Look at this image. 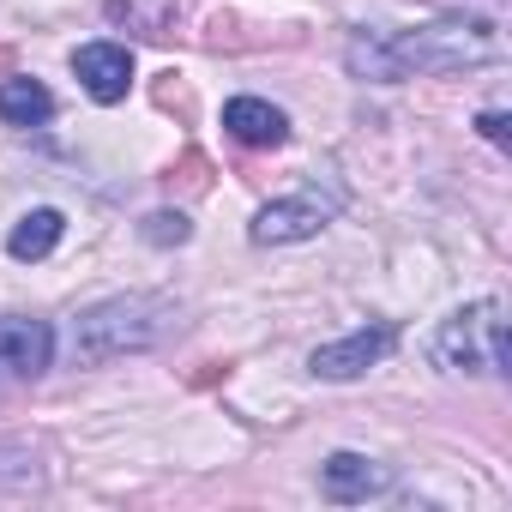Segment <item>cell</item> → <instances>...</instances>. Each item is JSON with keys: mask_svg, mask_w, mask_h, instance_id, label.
Returning <instances> with one entry per match:
<instances>
[{"mask_svg": "<svg viewBox=\"0 0 512 512\" xmlns=\"http://www.w3.org/2000/svg\"><path fill=\"white\" fill-rule=\"evenodd\" d=\"M494 61V25L488 19H434L422 31H398V37H350L344 49V67L356 79H374V85H398V79H416V73H464V67H482Z\"/></svg>", "mask_w": 512, "mask_h": 512, "instance_id": "obj_1", "label": "cell"}, {"mask_svg": "<svg viewBox=\"0 0 512 512\" xmlns=\"http://www.w3.org/2000/svg\"><path fill=\"white\" fill-rule=\"evenodd\" d=\"M181 308L169 296H151V290H133V296H109L97 308H85L73 320V362L79 368H103L115 356H139V350H157L169 332H175Z\"/></svg>", "mask_w": 512, "mask_h": 512, "instance_id": "obj_2", "label": "cell"}, {"mask_svg": "<svg viewBox=\"0 0 512 512\" xmlns=\"http://www.w3.org/2000/svg\"><path fill=\"white\" fill-rule=\"evenodd\" d=\"M428 362L446 374H500L506 368V308L470 302L428 338Z\"/></svg>", "mask_w": 512, "mask_h": 512, "instance_id": "obj_3", "label": "cell"}, {"mask_svg": "<svg viewBox=\"0 0 512 512\" xmlns=\"http://www.w3.org/2000/svg\"><path fill=\"white\" fill-rule=\"evenodd\" d=\"M332 199H320V193H290V199H272V205H260V217H253V241L260 247H284V241H308V235H320L326 223H332Z\"/></svg>", "mask_w": 512, "mask_h": 512, "instance_id": "obj_4", "label": "cell"}, {"mask_svg": "<svg viewBox=\"0 0 512 512\" xmlns=\"http://www.w3.org/2000/svg\"><path fill=\"white\" fill-rule=\"evenodd\" d=\"M398 344V332L380 320V326H356L350 338H338V344H320L314 356H308V368L320 374V380H356V374H368L386 350Z\"/></svg>", "mask_w": 512, "mask_h": 512, "instance_id": "obj_5", "label": "cell"}, {"mask_svg": "<svg viewBox=\"0 0 512 512\" xmlns=\"http://www.w3.org/2000/svg\"><path fill=\"white\" fill-rule=\"evenodd\" d=\"M55 362V332L49 320H0V386L13 380H37Z\"/></svg>", "mask_w": 512, "mask_h": 512, "instance_id": "obj_6", "label": "cell"}, {"mask_svg": "<svg viewBox=\"0 0 512 512\" xmlns=\"http://www.w3.org/2000/svg\"><path fill=\"white\" fill-rule=\"evenodd\" d=\"M386 488H392V470L374 464V458H362V452H332V458L320 464V494L338 500V506L374 500V494H386Z\"/></svg>", "mask_w": 512, "mask_h": 512, "instance_id": "obj_7", "label": "cell"}, {"mask_svg": "<svg viewBox=\"0 0 512 512\" xmlns=\"http://www.w3.org/2000/svg\"><path fill=\"white\" fill-rule=\"evenodd\" d=\"M73 73H79V85H85L97 103H121L127 85H133V55H127L121 43H85V49L73 55Z\"/></svg>", "mask_w": 512, "mask_h": 512, "instance_id": "obj_8", "label": "cell"}, {"mask_svg": "<svg viewBox=\"0 0 512 512\" xmlns=\"http://www.w3.org/2000/svg\"><path fill=\"white\" fill-rule=\"evenodd\" d=\"M223 133L241 139V145H284L290 139V121L266 97H229L223 103Z\"/></svg>", "mask_w": 512, "mask_h": 512, "instance_id": "obj_9", "label": "cell"}, {"mask_svg": "<svg viewBox=\"0 0 512 512\" xmlns=\"http://www.w3.org/2000/svg\"><path fill=\"white\" fill-rule=\"evenodd\" d=\"M61 229H67V217L55 211V205H37V211H25L19 223H13V235H7V253L19 266H31V260H49L55 253V241H61Z\"/></svg>", "mask_w": 512, "mask_h": 512, "instance_id": "obj_10", "label": "cell"}, {"mask_svg": "<svg viewBox=\"0 0 512 512\" xmlns=\"http://www.w3.org/2000/svg\"><path fill=\"white\" fill-rule=\"evenodd\" d=\"M49 115H55L49 85H37V79H0V121H7V127H43Z\"/></svg>", "mask_w": 512, "mask_h": 512, "instance_id": "obj_11", "label": "cell"}, {"mask_svg": "<svg viewBox=\"0 0 512 512\" xmlns=\"http://www.w3.org/2000/svg\"><path fill=\"white\" fill-rule=\"evenodd\" d=\"M187 235H193V223H187L181 211H151V217H145V241H151V247H181Z\"/></svg>", "mask_w": 512, "mask_h": 512, "instance_id": "obj_12", "label": "cell"}, {"mask_svg": "<svg viewBox=\"0 0 512 512\" xmlns=\"http://www.w3.org/2000/svg\"><path fill=\"white\" fill-rule=\"evenodd\" d=\"M476 127H482V139H494V145H506V115H494V109H488V115H482Z\"/></svg>", "mask_w": 512, "mask_h": 512, "instance_id": "obj_13", "label": "cell"}]
</instances>
